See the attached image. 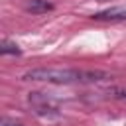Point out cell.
<instances>
[{
  "label": "cell",
  "mask_w": 126,
  "mask_h": 126,
  "mask_svg": "<svg viewBox=\"0 0 126 126\" xmlns=\"http://www.w3.org/2000/svg\"><path fill=\"white\" fill-rule=\"evenodd\" d=\"M98 77H106L104 73H93V71H77V69H59V67H39L32 69L24 75V81H43V83H57V85H69V83H83V81H96Z\"/></svg>",
  "instance_id": "1"
},
{
  "label": "cell",
  "mask_w": 126,
  "mask_h": 126,
  "mask_svg": "<svg viewBox=\"0 0 126 126\" xmlns=\"http://www.w3.org/2000/svg\"><path fill=\"white\" fill-rule=\"evenodd\" d=\"M93 20H104V22L126 20V8H108V10L96 12V14H93Z\"/></svg>",
  "instance_id": "2"
},
{
  "label": "cell",
  "mask_w": 126,
  "mask_h": 126,
  "mask_svg": "<svg viewBox=\"0 0 126 126\" xmlns=\"http://www.w3.org/2000/svg\"><path fill=\"white\" fill-rule=\"evenodd\" d=\"M26 10L32 12V14H43V12L53 10V4L47 2V0H30V2L26 4Z\"/></svg>",
  "instance_id": "3"
},
{
  "label": "cell",
  "mask_w": 126,
  "mask_h": 126,
  "mask_svg": "<svg viewBox=\"0 0 126 126\" xmlns=\"http://www.w3.org/2000/svg\"><path fill=\"white\" fill-rule=\"evenodd\" d=\"M0 53L2 55H20V47L14 43V41H8V39H2L0 43Z\"/></svg>",
  "instance_id": "4"
},
{
  "label": "cell",
  "mask_w": 126,
  "mask_h": 126,
  "mask_svg": "<svg viewBox=\"0 0 126 126\" xmlns=\"http://www.w3.org/2000/svg\"><path fill=\"white\" fill-rule=\"evenodd\" d=\"M2 126H24L20 122H12V120H2Z\"/></svg>",
  "instance_id": "5"
}]
</instances>
